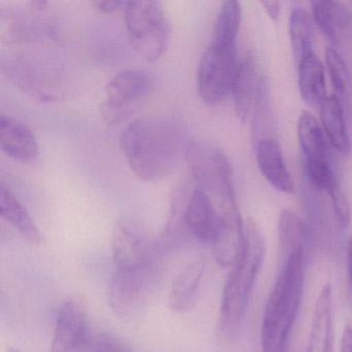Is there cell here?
Instances as JSON below:
<instances>
[{"instance_id": "cell-1", "label": "cell", "mask_w": 352, "mask_h": 352, "mask_svg": "<svg viewBox=\"0 0 352 352\" xmlns=\"http://www.w3.org/2000/svg\"><path fill=\"white\" fill-rule=\"evenodd\" d=\"M186 133L178 119L148 115L126 125L120 145L133 174L146 182H156L174 172L186 153Z\"/></svg>"}, {"instance_id": "cell-2", "label": "cell", "mask_w": 352, "mask_h": 352, "mask_svg": "<svg viewBox=\"0 0 352 352\" xmlns=\"http://www.w3.org/2000/svg\"><path fill=\"white\" fill-rule=\"evenodd\" d=\"M307 252L298 250L281 257L279 274L261 319V352H287L288 340L302 304Z\"/></svg>"}, {"instance_id": "cell-3", "label": "cell", "mask_w": 352, "mask_h": 352, "mask_svg": "<svg viewBox=\"0 0 352 352\" xmlns=\"http://www.w3.org/2000/svg\"><path fill=\"white\" fill-rule=\"evenodd\" d=\"M244 234L242 253L230 267L222 290L217 329L224 340L238 333L267 250L265 236L252 218L244 220Z\"/></svg>"}, {"instance_id": "cell-4", "label": "cell", "mask_w": 352, "mask_h": 352, "mask_svg": "<svg viewBox=\"0 0 352 352\" xmlns=\"http://www.w3.org/2000/svg\"><path fill=\"white\" fill-rule=\"evenodd\" d=\"M1 69L16 87L40 102H57L67 91L65 69L45 53H10L3 57Z\"/></svg>"}, {"instance_id": "cell-5", "label": "cell", "mask_w": 352, "mask_h": 352, "mask_svg": "<svg viewBox=\"0 0 352 352\" xmlns=\"http://www.w3.org/2000/svg\"><path fill=\"white\" fill-rule=\"evenodd\" d=\"M185 158L193 180L211 197L218 211L238 209L232 164L220 148L206 142H192L187 146Z\"/></svg>"}, {"instance_id": "cell-6", "label": "cell", "mask_w": 352, "mask_h": 352, "mask_svg": "<svg viewBox=\"0 0 352 352\" xmlns=\"http://www.w3.org/2000/svg\"><path fill=\"white\" fill-rule=\"evenodd\" d=\"M124 20L129 44L140 57L154 63L166 53L170 44V25L162 3L127 1Z\"/></svg>"}, {"instance_id": "cell-7", "label": "cell", "mask_w": 352, "mask_h": 352, "mask_svg": "<svg viewBox=\"0 0 352 352\" xmlns=\"http://www.w3.org/2000/svg\"><path fill=\"white\" fill-rule=\"evenodd\" d=\"M154 79L143 69H124L111 78L100 104L102 120L109 126L126 121L150 98Z\"/></svg>"}, {"instance_id": "cell-8", "label": "cell", "mask_w": 352, "mask_h": 352, "mask_svg": "<svg viewBox=\"0 0 352 352\" xmlns=\"http://www.w3.org/2000/svg\"><path fill=\"white\" fill-rule=\"evenodd\" d=\"M160 276L158 263L115 269L109 286V305L120 318H133L145 307Z\"/></svg>"}, {"instance_id": "cell-9", "label": "cell", "mask_w": 352, "mask_h": 352, "mask_svg": "<svg viewBox=\"0 0 352 352\" xmlns=\"http://www.w3.org/2000/svg\"><path fill=\"white\" fill-rule=\"evenodd\" d=\"M238 65L236 47L223 48L210 43L197 69V92L205 104L213 106L232 94Z\"/></svg>"}, {"instance_id": "cell-10", "label": "cell", "mask_w": 352, "mask_h": 352, "mask_svg": "<svg viewBox=\"0 0 352 352\" xmlns=\"http://www.w3.org/2000/svg\"><path fill=\"white\" fill-rule=\"evenodd\" d=\"M89 349L87 308L81 298H69L57 314L49 352H88Z\"/></svg>"}, {"instance_id": "cell-11", "label": "cell", "mask_w": 352, "mask_h": 352, "mask_svg": "<svg viewBox=\"0 0 352 352\" xmlns=\"http://www.w3.org/2000/svg\"><path fill=\"white\" fill-rule=\"evenodd\" d=\"M32 9V8H30ZM1 40L10 44H34L55 38V26L38 12L1 9Z\"/></svg>"}, {"instance_id": "cell-12", "label": "cell", "mask_w": 352, "mask_h": 352, "mask_svg": "<svg viewBox=\"0 0 352 352\" xmlns=\"http://www.w3.org/2000/svg\"><path fill=\"white\" fill-rule=\"evenodd\" d=\"M183 218L189 236L201 242L211 243V245L221 228V216L215 203L199 186L193 187L187 192Z\"/></svg>"}, {"instance_id": "cell-13", "label": "cell", "mask_w": 352, "mask_h": 352, "mask_svg": "<svg viewBox=\"0 0 352 352\" xmlns=\"http://www.w3.org/2000/svg\"><path fill=\"white\" fill-rule=\"evenodd\" d=\"M113 263L115 269L139 267L158 263L160 253L154 241L150 242L137 228L129 224H119L112 234Z\"/></svg>"}, {"instance_id": "cell-14", "label": "cell", "mask_w": 352, "mask_h": 352, "mask_svg": "<svg viewBox=\"0 0 352 352\" xmlns=\"http://www.w3.org/2000/svg\"><path fill=\"white\" fill-rule=\"evenodd\" d=\"M263 87L261 65L252 51H248L239 61L232 94L234 110L241 121H246L261 96Z\"/></svg>"}, {"instance_id": "cell-15", "label": "cell", "mask_w": 352, "mask_h": 352, "mask_svg": "<svg viewBox=\"0 0 352 352\" xmlns=\"http://www.w3.org/2000/svg\"><path fill=\"white\" fill-rule=\"evenodd\" d=\"M0 148L6 155L16 162H34L40 147L34 131L28 125L7 115L0 116Z\"/></svg>"}, {"instance_id": "cell-16", "label": "cell", "mask_w": 352, "mask_h": 352, "mask_svg": "<svg viewBox=\"0 0 352 352\" xmlns=\"http://www.w3.org/2000/svg\"><path fill=\"white\" fill-rule=\"evenodd\" d=\"M256 162L263 178L277 190L284 193L294 191V181L284 162L279 142L265 138L256 145Z\"/></svg>"}, {"instance_id": "cell-17", "label": "cell", "mask_w": 352, "mask_h": 352, "mask_svg": "<svg viewBox=\"0 0 352 352\" xmlns=\"http://www.w3.org/2000/svg\"><path fill=\"white\" fill-rule=\"evenodd\" d=\"M307 352H333V290L325 284L315 302Z\"/></svg>"}, {"instance_id": "cell-18", "label": "cell", "mask_w": 352, "mask_h": 352, "mask_svg": "<svg viewBox=\"0 0 352 352\" xmlns=\"http://www.w3.org/2000/svg\"><path fill=\"white\" fill-rule=\"evenodd\" d=\"M206 270L203 257L189 263L175 278L168 294V307L175 312H187L195 306Z\"/></svg>"}, {"instance_id": "cell-19", "label": "cell", "mask_w": 352, "mask_h": 352, "mask_svg": "<svg viewBox=\"0 0 352 352\" xmlns=\"http://www.w3.org/2000/svg\"><path fill=\"white\" fill-rule=\"evenodd\" d=\"M298 89L304 102L311 107H320L327 96L325 69L314 52L298 63Z\"/></svg>"}, {"instance_id": "cell-20", "label": "cell", "mask_w": 352, "mask_h": 352, "mask_svg": "<svg viewBox=\"0 0 352 352\" xmlns=\"http://www.w3.org/2000/svg\"><path fill=\"white\" fill-rule=\"evenodd\" d=\"M319 109L321 127L329 143L339 153L347 155L351 145L341 100L333 94L325 98Z\"/></svg>"}, {"instance_id": "cell-21", "label": "cell", "mask_w": 352, "mask_h": 352, "mask_svg": "<svg viewBox=\"0 0 352 352\" xmlns=\"http://www.w3.org/2000/svg\"><path fill=\"white\" fill-rule=\"evenodd\" d=\"M0 210L3 219L10 222L26 240L32 244H40L42 242V234L36 222L26 208L3 182L0 184Z\"/></svg>"}, {"instance_id": "cell-22", "label": "cell", "mask_w": 352, "mask_h": 352, "mask_svg": "<svg viewBox=\"0 0 352 352\" xmlns=\"http://www.w3.org/2000/svg\"><path fill=\"white\" fill-rule=\"evenodd\" d=\"M312 18L323 36L331 43L339 44L342 34L350 25V16L343 5L336 1L316 0L312 3Z\"/></svg>"}, {"instance_id": "cell-23", "label": "cell", "mask_w": 352, "mask_h": 352, "mask_svg": "<svg viewBox=\"0 0 352 352\" xmlns=\"http://www.w3.org/2000/svg\"><path fill=\"white\" fill-rule=\"evenodd\" d=\"M298 137L305 162L329 160L324 131L317 119L308 111L300 113L298 121Z\"/></svg>"}, {"instance_id": "cell-24", "label": "cell", "mask_w": 352, "mask_h": 352, "mask_svg": "<svg viewBox=\"0 0 352 352\" xmlns=\"http://www.w3.org/2000/svg\"><path fill=\"white\" fill-rule=\"evenodd\" d=\"M278 240L281 257L298 250L308 251V228L292 210H282L278 219Z\"/></svg>"}, {"instance_id": "cell-25", "label": "cell", "mask_w": 352, "mask_h": 352, "mask_svg": "<svg viewBox=\"0 0 352 352\" xmlns=\"http://www.w3.org/2000/svg\"><path fill=\"white\" fill-rule=\"evenodd\" d=\"M242 20V9L236 0L222 3L214 25L212 44L223 48L236 47V36Z\"/></svg>"}, {"instance_id": "cell-26", "label": "cell", "mask_w": 352, "mask_h": 352, "mask_svg": "<svg viewBox=\"0 0 352 352\" xmlns=\"http://www.w3.org/2000/svg\"><path fill=\"white\" fill-rule=\"evenodd\" d=\"M290 44L296 65L312 53V16L306 10L296 8L290 14L288 23Z\"/></svg>"}, {"instance_id": "cell-27", "label": "cell", "mask_w": 352, "mask_h": 352, "mask_svg": "<svg viewBox=\"0 0 352 352\" xmlns=\"http://www.w3.org/2000/svg\"><path fill=\"white\" fill-rule=\"evenodd\" d=\"M325 65L335 90V96L340 100H349L351 91V80L345 61L340 53L333 47H327L325 50Z\"/></svg>"}, {"instance_id": "cell-28", "label": "cell", "mask_w": 352, "mask_h": 352, "mask_svg": "<svg viewBox=\"0 0 352 352\" xmlns=\"http://www.w3.org/2000/svg\"><path fill=\"white\" fill-rule=\"evenodd\" d=\"M305 170L313 186L329 195L336 187L340 186L335 173L327 162H305Z\"/></svg>"}, {"instance_id": "cell-29", "label": "cell", "mask_w": 352, "mask_h": 352, "mask_svg": "<svg viewBox=\"0 0 352 352\" xmlns=\"http://www.w3.org/2000/svg\"><path fill=\"white\" fill-rule=\"evenodd\" d=\"M329 201L333 208V215L342 228H347L350 222V207L347 197L341 186L336 187L329 193Z\"/></svg>"}, {"instance_id": "cell-30", "label": "cell", "mask_w": 352, "mask_h": 352, "mask_svg": "<svg viewBox=\"0 0 352 352\" xmlns=\"http://www.w3.org/2000/svg\"><path fill=\"white\" fill-rule=\"evenodd\" d=\"M92 352H135L129 344L118 336L102 333L94 340Z\"/></svg>"}, {"instance_id": "cell-31", "label": "cell", "mask_w": 352, "mask_h": 352, "mask_svg": "<svg viewBox=\"0 0 352 352\" xmlns=\"http://www.w3.org/2000/svg\"><path fill=\"white\" fill-rule=\"evenodd\" d=\"M92 7L96 11L102 14H112L115 12L123 10L126 8L127 1H121V0H96L92 1Z\"/></svg>"}, {"instance_id": "cell-32", "label": "cell", "mask_w": 352, "mask_h": 352, "mask_svg": "<svg viewBox=\"0 0 352 352\" xmlns=\"http://www.w3.org/2000/svg\"><path fill=\"white\" fill-rule=\"evenodd\" d=\"M346 263H347V281L349 288L350 302L352 305V236L348 239L346 246Z\"/></svg>"}, {"instance_id": "cell-33", "label": "cell", "mask_w": 352, "mask_h": 352, "mask_svg": "<svg viewBox=\"0 0 352 352\" xmlns=\"http://www.w3.org/2000/svg\"><path fill=\"white\" fill-rule=\"evenodd\" d=\"M261 5L267 15L269 16L270 19L273 20V21H277L279 19L280 10H281L279 1H270V0H267V1H261Z\"/></svg>"}, {"instance_id": "cell-34", "label": "cell", "mask_w": 352, "mask_h": 352, "mask_svg": "<svg viewBox=\"0 0 352 352\" xmlns=\"http://www.w3.org/2000/svg\"><path fill=\"white\" fill-rule=\"evenodd\" d=\"M340 352H352V325H346L344 329Z\"/></svg>"}, {"instance_id": "cell-35", "label": "cell", "mask_w": 352, "mask_h": 352, "mask_svg": "<svg viewBox=\"0 0 352 352\" xmlns=\"http://www.w3.org/2000/svg\"><path fill=\"white\" fill-rule=\"evenodd\" d=\"M49 3L47 1H44V0H36V1H32L30 3V8H32L34 11L38 12V13H42L46 10L47 6Z\"/></svg>"}, {"instance_id": "cell-36", "label": "cell", "mask_w": 352, "mask_h": 352, "mask_svg": "<svg viewBox=\"0 0 352 352\" xmlns=\"http://www.w3.org/2000/svg\"><path fill=\"white\" fill-rule=\"evenodd\" d=\"M7 352H22L21 350L17 349V348H10Z\"/></svg>"}]
</instances>
